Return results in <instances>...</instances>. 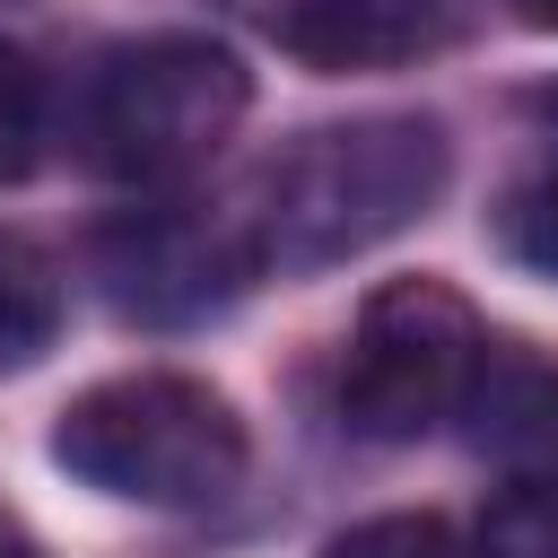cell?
<instances>
[{
  "mask_svg": "<svg viewBox=\"0 0 558 558\" xmlns=\"http://www.w3.org/2000/svg\"><path fill=\"white\" fill-rule=\"evenodd\" d=\"M497 244H506L523 270L558 279V166L532 174L523 192H506V209H497Z\"/></svg>",
  "mask_w": 558,
  "mask_h": 558,
  "instance_id": "cell-11",
  "label": "cell"
},
{
  "mask_svg": "<svg viewBox=\"0 0 558 558\" xmlns=\"http://www.w3.org/2000/svg\"><path fill=\"white\" fill-rule=\"evenodd\" d=\"M253 105V70L209 35H131L78 70L70 157L105 183H174L209 166Z\"/></svg>",
  "mask_w": 558,
  "mask_h": 558,
  "instance_id": "cell-2",
  "label": "cell"
},
{
  "mask_svg": "<svg viewBox=\"0 0 558 558\" xmlns=\"http://www.w3.org/2000/svg\"><path fill=\"white\" fill-rule=\"evenodd\" d=\"M270 52L296 70L349 78V70H401L445 44L453 9L445 0H227Z\"/></svg>",
  "mask_w": 558,
  "mask_h": 558,
  "instance_id": "cell-6",
  "label": "cell"
},
{
  "mask_svg": "<svg viewBox=\"0 0 558 558\" xmlns=\"http://www.w3.org/2000/svg\"><path fill=\"white\" fill-rule=\"evenodd\" d=\"M506 17L532 26V35H558V0H506Z\"/></svg>",
  "mask_w": 558,
  "mask_h": 558,
  "instance_id": "cell-12",
  "label": "cell"
},
{
  "mask_svg": "<svg viewBox=\"0 0 558 558\" xmlns=\"http://www.w3.org/2000/svg\"><path fill=\"white\" fill-rule=\"evenodd\" d=\"M61 331V270L26 235H0V375L35 366Z\"/></svg>",
  "mask_w": 558,
  "mask_h": 558,
  "instance_id": "cell-7",
  "label": "cell"
},
{
  "mask_svg": "<svg viewBox=\"0 0 558 558\" xmlns=\"http://www.w3.org/2000/svg\"><path fill=\"white\" fill-rule=\"evenodd\" d=\"M0 558H52V549H44V541H35V532H17V523H9V514H0Z\"/></svg>",
  "mask_w": 558,
  "mask_h": 558,
  "instance_id": "cell-13",
  "label": "cell"
},
{
  "mask_svg": "<svg viewBox=\"0 0 558 558\" xmlns=\"http://www.w3.org/2000/svg\"><path fill=\"white\" fill-rule=\"evenodd\" d=\"M445 174L453 140L436 113H349L279 140L253 166L235 227L262 270H331L418 227L445 201Z\"/></svg>",
  "mask_w": 558,
  "mask_h": 558,
  "instance_id": "cell-1",
  "label": "cell"
},
{
  "mask_svg": "<svg viewBox=\"0 0 558 558\" xmlns=\"http://www.w3.org/2000/svg\"><path fill=\"white\" fill-rule=\"evenodd\" d=\"M314 558H471V541L445 514H366V523L331 532Z\"/></svg>",
  "mask_w": 558,
  "mask_h": 558,
  "instance_id": "cell-9",
  "label": "cell"
},
{
  "mask_svg": "<svg viewBox=\"0 0 558 558\" xmlns=\"http://www.w3.org/2000/svg\"><path fill=\"white\" fill-rule=\"evenodd\" d=\"M44 157V70L0 44V183H26Z\"/></svg>",
  "mask_w": 558,
  "mask_h": 558,
  "instance_id": "cell-10",
  "label": "cell"
},
{
  "mask_svg": "<svg viewBox=\"0 0 558 558\" xmlns=\"http://www.w3.org/2000/svg\"><path fill=\"white\" fill-rule=\"evenodd\" d=\"M52 462L70 480H87L96 497L192 514V506H218L244 480L253 436H244V418L218 384L140 366V375H105V384L61 401Z\"/></svg>",
  "mask_w": 558,
  "mask_h": 558,
  "instance_id": "cell-3",
  "label": "cell"
},
{
  "mask_svg": "<svg viewBox=\"0 0 558 558\" xmlns=\"http://www.w3.org/2000/svg\"><path fill=\"white\" fill-rule=\"evenodd\" d=\"M87 270H96L105 305L122 323H148V331L218 323L262 279L235 209H201V201H157V209L105 218L96 244H87Z\"/></svg>",
  "mask_w": 558,
  "mask_h": 558,
  "instance_id": "cell-5",
  "label": "cell"
},
{
  "mask_svg": "<svg viewBox=\"0 0 558 558\" xmlns=\"http://www.w3.org/2000/svg\"><path fill=\"white\" fill-rule=\"evenodd\" d=\"M471 558H558V462L514 471L506 488H488Z\"/></svg>",
  "mask_w": 558,
  "mask_h": 558,
  "instance_id": "cell-8",
  "label": "cell"
},
{
  "mask_svg": "<svg viewBox=\"0 0 558 558\" xmlns=\"http://www.w3.org/2000/svg\"><path fill=\"white\" fill-rule=\"evenodd\" d=\"M488 331L453 279H384L340 340V427L366 445H418L488 384Z\"/></svg>",
  "mask_w": 558,
  "mask_h": 558,
  "instance_id": "cell-4",
  "label": "cell"
}]
</instances>
